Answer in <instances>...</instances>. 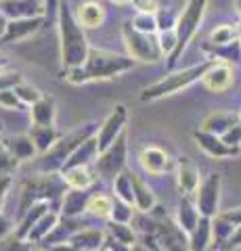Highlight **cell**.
<instances>
[{
	"instance_id": "6da1fadb",
	"label": "cell",
	"mask_w": 241,
	"mask_h": 251,
	"mask_svg": "<svg viewBox=\"0 0 241 251\" xmlns=\"http://www.w3.org/2000/svg\"><path fill=\"white\" fill-rule=\"evenodd\" d=\"M136 65V61L128 57V54H118L109 50H101V49H90L88 59L82 67L67 69V74L63 75L65 82L80 86L88 82H101V80H111L122 74L130 72Z\"/></svg>"
},
{
	"instance_id": "7a4b0ae2",
	"label": "cell",
	"mask_w": 241,
	"mask_h": 251,
	"mask_svg": "<svg viewBox=\"0 0 241 251\" xmlns=\"http://www.w3.org/2000/svg\"><path fill=\"white\" fill-rule=\"evenodd\" d=\"M57 25H59V42H61V65L65 69L82 67L88 59L90 46L86 34H84V27L78 23L67 0H61Z\"/></svg>"
},
{
	"instance_id": "3957f363",
	"label": "cell",
	"mask_w": 241,
	"mask_h": 251,
	"mask_svg": "<svg viewBox=\"0 0 241 251\" xmlns=\"http://www.w3.org/2000/svg\"><path fill=\"white\" fill-rule=\"evenodd\" d=\"M214 65L212 59H208L204 63H197V65L185 67V69H176V72H170L168 75H164L161 80H158L155 84L147 86L141 92V100L143 103H151V100H160L170 94L181 92L183 88H189L191 84H195L199 80H204V75L210 67Z\"/></svg>"
},
{
	"instance_id": "277c9868",
	"label": "cell",
	"mask_w": 241,
	"mask_h": 251,
	"mask_svg": "<svg viewBox=\"0 0 241 251\" xmlns=\"http://www.w3.org/2000/svg\"><path fill=\"white\" fill-rule=\"evenodd\" d=\"M206 6H208V0H187L183 13L178 15V21H176V50L168 57V67L174 69L176 61L181 59V54L185 52V49L189 46V42L195 38L197 29L204 21V15H206Z\"/></svg>"
},
{
	"instance_id": "5b68a950",
	"label": "cell",
	"mask_w": 241,
	"mask_h": 251,
	"mask_svg": "<svg viewBox=\"0 0 241 251\" xmlns=\"http://www.w3.org/2000/svg\"><path fill=\"white\" fill-rule=\"evenodd\" d=\"M97 132H99V126L97 124H84V126H78L76 130L67 132L65 136H61L57 140V145L44 155L42 170L46 172V174H53L55 170H61V168L65 166V161L74 155L76 149L82 147L88 138L97 136Z\"/></svg>"
},
{
	"instance_id": "8992f818",
	"label": "cell",
	"mask_w": 241,
	"mask_h": 251,
	"mask_svg": "<svg viewBox=\"0 0 241 251\" xmlns=\"http://www.w3.org/2000/svg\"><path fill=\"white\" fill-rule=\"evenodd\" d=\"M122 36L128 57H132L136 63H158L160 59H164V52H161L160 40L155 34H141L130 25V21H126L122 27Z\"/></svg>"
},
{
	"instance_id": "52a82bcc",
	"label": "cell",
	"mask_w": 241,
	"mask_h": 251,
	"mask_svg": "<svg viewBox=\"0 0 241 251\" xmlns=\"http://www.w3.org/2000/svg\"><path fill=\"white\" fill-rule=\"evenodd\" d=\"M126 159H128V136H126V132H124V134L115 140L109 149H105V151L99 155V159L95 161L99 176L105 180H115L122 172H126Z\"/></svg>"
},
{
	"instance_id": "ba28073f",
	"label": "cell",
	"mask_w": 241,
	"mask_h": 251,
	"mask_svg": "<svg viewBox=\"0 0 241 251\" xmlns=\"http://www.w3.org/2000/svg\"><path fill=\"white\" fill-rule=\"evenodd\" d=\"M149 234H153V237L158 239L161 251H191L189 234L170 218L155 220Z\"/></svg>"
},
{
	"instance_id": "9c48e42d",
	"label": "cell",
	"mask_w": 241,
	"mask_h": 251,
	"mask_svg": "<svg viewBox=\"0 0 241 251\" xmlns=\"http://www.w3.org/2000/svg\"><path fill=\"white\" fill-rule=\"evenodd\" d=\"M220 191L222 178L218 174H208L195 193V205L204 218H216L220 214Z\"/></svg>"
},
{
	"instance_id": "30bf717a",
	"label": "cell",
	"mask_w": 241,
	"mask_h": 251,
	"mask_svg": "<svg viewBox=\"0 0 241 251\" xmlns=\"http://www.w3.org/2000/svg\"><path fill=\"white\" fill-rule=\"evenodd\" d=\"M126 122H128V109H126V105L118 103L111 109V113L103 120V124L99 126L97 140H99V151L101 153H103L105 149H109L115 140L126 132Z\"/></svg>"
},
{
	"instance_id": "8fae6325",
	"label": "cell",
	"mask_w": 241,
	"mask_h": 251,
	"mask_svg": "<svg viewBox=\"0 0 241 251\" xmlns=\"http://www.w3.org/2000/svg\"><path fill=\"white\" fill-rule=\"evenodd\" d=\"M201 184V172L197 163L189 155H181L176 159V186L181 197H193Z\"/></svg>"
},
{
	"instance_id": "7c38bea8",
	"label": "cell",
	"mask_w": 241,
	"mask_h": 251,
	"mask_svg": "<svg viewBox=\"0 0 241 251\" xmlns=\"http://www.w3.org/2000/svg\"><path fill=\"white\" fill-rule=\"evenodd\" d=\"M193 140H195L197 147L208 157H212V159H231V157L239 155V149L227 147L222 143L220 136H214V134L204 132V130H195V132H193Z\"/></svg>"
},
{
	"instance_id": "4fadbf2b",
	"label": "cell",
	"mask_w": 241,
	"mask_h": 251,
	"mask_svg": "<svg viewBox=\"0 0 241 251\" xmlns=\"http://www.w3.org/2000/svg\"><path fill=\"white\" fill-rule=\"evenodd\" d=\"M0 13L9 21L44 17V6L38 0H0Z\"/></svg>"
},
{
	"instance_id": "5bb4252c",
	"label": "cell",
	"mask_w": 241,
	"mask_h": 251,
	"mask_svg": "<svg viewBox=\"0 0 241 251\" xmlns=\"http://www.w3.org/2000/svg\"><path fill=\"white\" fill-rule=\"evenodd\" d=\"M138 161H141L143 170L147 172V174L151 176H161L166 174V172L172 168V159H170V155L164 151V149L160 147H143L141 153H138Z\"/></svg>"
},
{
	"instance_id": "9a60e30c",
	"label": "cell",
	"mask_w": 241,
	"mask_h": 251,
	"mask_svg": "<svg viewBox=\"0 0 241 251\" xmlns=\"http://www.w3.org/2000/svg\"><path fill=\"white\" fill-rule=\"evenodd\" d=\"M233 82H235V72H233V65L229 63H220V61H214V65L208 69L201 84L206 86L210 92H224L229 90Z\"/></svg>"
},
{
	"instance_id": "2e32d148",
	"label": "cell",
	"mask_w": 241,
	"mask_h": 251,
	"mask_svg": "<svg viewBox=\"0 0 241 251\" xmlns=\"http://www.w3.org/2000/svg\"><path fill=\"white\" fill-rule=\"evenodd\" d=\"M46 19L44 17H32V19H15V21H6V29L2 36V42L11 44V42H21L26 38L38 34L44 27Z\"/></svg>"
},
{
	"instance_id": "e0dca14e",
	"label": "cell",
	"mask_w": 241,
	"mask_h": 251,
	"mask_svg": "<svg viewBox=\"0 0 241 251\" xmlns=\"http://www.w3.org/2000/svg\"><path fill=\"white\" fill-rule=\"evenodd\" d=\"M92 195L88 191H67L63 193L61 199V218L67 220H76L78 216H82L88 209V201Z\"/></svg>"
},
{
	"instance_id": "ac0fdd59",
	"label": "cell",
	"mask_w": 241,
	"mask_h": 251,
	"mask_svg": "<svg viewBox=\"0 0 241 251\" xmlns=\"http://www.w3.org/2000/svg\"><path fill=\"white\" fill-rule=\"evenodd\" d=\"M239 122H241L239 113H233V111H216V113H210L206 120L201 122L199 130L210 132V134H214V136H222V134H227L233 126H237Z\"/></svg>"
},
{
	"instance_id": "d6986e66",
	"label": "cell",
	"mask_w": 241,
	"mask_h": 251,
	"mask_svg": "<svg viewBox=\"0 0 241 251\" xmlns=\"http://www.w3.org/2000/svg\"><path fill=\"white\" fill-rule=\"evenodd\" d=\"M99 155H101V151H99V140H97V136H92L82 147L76 149L74 155L69 157V159L65 161V166L61 168V172L72 170V168H88V163L99 159Z\"/></svg>"
},
{
	"instance_id": "ffe728a7",
	"label": "cell",
	"mask_w": 241,
	"mask_h": 251,
	"mask_svg": "<svg viewBox=\"0 0 241 251\" xmlns=\"http://www.w3.org/2000/svg\"><path fill=\"white\" fill-rule=\"evenodd\" d=\"M59 222H61V211L49 209V211H46V214L36 222L34 228L29 230V234L26 237V243H42V241H46L53 232H55V228L59 226Z\"/></svg>"
},
{
	"instance_id": "44dd1931",
	"label": "cell",
	"mask_w": 241,
	"mask_h": 251,
	"mask_svg": "<svg viewBox=\"0 0 241 251\" xmlns=\"http://www.w3.org/2000/svg\"><path fill=\"white\" fill-rule=\"evenodd\" d=\"M199 220H201V214H199V209L195 205V199L183 197L181 203H178V209H176V224L181 226L187 234H191L193 230H195Z\"/></svg>"
},
{
	"instance_id": "7402d4cb",
	"label": "cell",
	"mask_w": 241,
	"mask_h": 251,
	"mask_svg": "<svg viewBox=\"0 0 241 251\" xmlns=\"http://www.w3.org/2000/svg\"><path fill=\"white\" fill-rule=\"evenodd\" d=\"M29 117H32V126H55L57 117V105L53 97H44L29 107Z\"/></svg>"
},
{
	"instance_id": "603a6c76",
	"label": "cell",
	"mask_w": 241,
	"mask_h": 251,
	"mask_svg": "<svg viewBox=\"0 0 241 251\" xmlns=\"http://www.w3.org/2000/svg\"><path fill=\"white\" fill-rule=\"evenodd\" d=\"M4 145L6 149L13 153V157L17 159L19 163L21 161H29L34 159V157L38 155V149L34 145V140L29 134H17V136H9L4 138Z\"/></svg>"
},
{
	"instance_id": "cb8c5ba5",
	"label": "cell",
	"mask_w": 241,
	"mask_h": 251,
	"mask_svg": "<svg viewBox=\"0 0 241 251\" xmlns=\"http://www.w3.org/2000/svg\"><path fill=\"white\" fill-rule=\"evenodd\" d=\"M105 239H107V232L103 230H97V228H80L69 243L80 249V251H99L101 247H105Z\"/></svg>"
},
{
	"instance_id": "d4e9b609",
	"label": "cell",
	"mask_w": 241,
	"mask_h": 251,
	"mask_svg": "<svg viewBox=\"0 0 241 251\" xmlns=\"http://www.w3.org/2000/svg\"><path fill=\"white\" fill-rule=\"evenodd\" d=\"M29 136H32L34 145L38 149V155H46L53 147L57 145V140L61 138L59 130L55 128V126H32Z\"/></svg>"
},
{
	"instance_id": "484cf974",
	"label": "cell",
	"mask_w": 241,
	"mask_h": 251,
	"mask_svg": "<svg viewBox=\"0 0 241 251\" xmlns=\"http://www.w3.org/2000/svg\"><path fill=\"white\" fill-rule=\"evenodd\" d=\"M132 182H134V207L138 211H143V214H149L155 207V203H158L153 188L136 174H132Z\"/></svg>"
},
{
	"instance_id": "4316f807",
	"label": "cell",
	"mask_w": 241,
	"mask_h": 251,
	"mask_svg": "<svg viewBox=\"0 0 241 251\" xmlns=\"http://www.w3.org/2000/svg\"><path fill=\"white\" fill-rule=\"evenodd\" d=\"M214 243V237H212V218H204L197 222L195 230L189 234V245H191V251H208V247Z\"/></svg>"
},
{
	"instance_id": "83f0119b",
	"label": "cell",
	"mask_w": 241,
	"mask_h": 251,
	"mask_svg": "<svg viewBox=\"0 0 241 251\" xmlns=\"http://www.w3.org/2000/svg\"><path fill=\"white\" fill-rule=\"evenodd\" d=\"M49 209H51L49 201H40V203H36V205L29 207L26 214L21 216V222H19V226H17V232H15V234H17V239H19V241H26V237L29 234V230L34 228L36 222H38V220H40Z\"/></svg>"
},
{
	"instance_id": "f1b7e54d",
	"label": "cell",
	"mask_w": 241,
	"mask_h": 251,
	"mask_svg": "<svg viewBox=\"0 0 241 251\" xmlns=\"http://www.w3.org/2000/svg\"><path fill=\"white\" fill-rule=\"evenodd\" d=\"M78 23L82 27H99L105 19V9L99 2H82L78 6V15H76Z\"/></svg>"
},
{
	"instance_id": "f546056e",
	"label": "cell",
	"mask_w": 241,
	"mask_h": 251,
	"mask_svg": "<svg viewBox=\"0 0 241 251\" xmlns=\"http://www.w3.org/2000/svg\"><path fill=\"white\" fill-rule=\"evenodd\" d=\"M65 180V186L69 191H88L95 182V176L90 174L88 168H72V170H65L61 172Z\"/></svg>"
},
{
	"instance_id": "4dcf8cb0",
	"label": "cell",
	"mask_w": 241,
	"mask_h": 251,
	"mask_svg": "<svg viewBox=\"0 0 241 251\" xmlns=\"http://www.w3.org/2000/svg\"><path fill=\"white\" fill-rule=\"evenodd\" d=\"M204 50L210 54L208 59L220 61V63H229V65L241 59V44L239 42H233V44H227V46H214V44L206 42Z\"/></svg>"
},
{
	"instance_id": "1f68e13d",
	"label": "cell",
	"mask_w": 241,
	"mask_h": 251,
	"mask_svg": "<svg viewBox=\"0 0 241 251\" xmlns=\"http://www.w3.org/2000/svg\"><path fill=\"white\" fill-rule=\"evenodd\" d=\"M132 174L134 172L126 170L113 180V197L134 207V182H132Z\"/></svg>"
},
{
	"instance_id": "d6a6232c",
	"label": "cell",
	"mask_w": 241,
	"mask_h": 251,
	"mask_svg": "<svg viewBox=\"0 0 241 251\" xmlns=\"http://www.w3.org/2000/svg\"><path fill=\"white\" fill-rule=\"evenodd\" d=\"M113 203L115 199L111 195H105V193H99V195H92L90 201H88V214L95 216L99 220H111V211H113Z\"/></svg>"
},
{
	"instance_id": "836d02e7",
	"label": "cell",
	"mask_w": 241,
	"mask_h": 251,
	"mask_svg": "<svg viewBox=\"0 0 241 251\" xmlns=\"http://www.w3.org/2000/svg\"><path fill=\"white\" fill-rule=\"evenodd\" d=\"M241 31L239 25H231V23H222V25H216L212 31H210V44L214 46H227L233 42H239Z\"/></svg>"
},
{
	"instance_id": "e575fe53",
	"label": "cell",
	"mask_w": 241,
	"mask_h": 251,
	"mask_svg": "<svg viewBox=\"0 0 241 251\" xmlns=\"http://www.w3.org/2000/svg\"><path fill=\"white\" fill-rule=\"evenodd\" d=\"M107 237H111L120 243H126V245H136V234L132 230L130 224H118V222H109L107 224Z\"/></svg>"
},
{
	"instance_id": "d590c367",
	"label": "cell",
	"mask_w": 241,
	"mask_h": 251,
	"mask_svg": "<svg viewBox=\"0 0 241 251\" xmlns=\"http://www.w3.org/2000/svg\"><path fill=\"white\" fill-rule=\"evenodd\" d=\"M233 232H235V226L227 222L222 216L212 218V237L216 245H227L229 239L233 237Z\"/></svg>"
},
{
	"instance_id": "8d00e7d4",
	"label": "cell",
	"mask_w": 241,
	"mask_h": 251,
	"mask_svg": "<svg viewBox=\"0 0 241 251\" xmlns=\"http://www.w3.org/2000/svg\"><path fill=\"white\" fill-rule=\"evenodd\" d=\"M13 92L17 94L19 100H21V103L26 105V107H32L34 103H38V100H40V99L44 97V94H42L40 90H38L36 86L29 84V82H21L19 86H15V90H13Z\"/></svg>"
},
{
	"instance_id": "74e56055",
	"label": "cell",
	"mask_w": 241,
	"mask_h": 251,
	"mask_svg": "<svg viewBox=\"0 0 241 251\" xmlns=\"http://www.w3.org/2000/svg\"><path fill=\"white\" fill-rule=\"evenodd\" d=\"M130 25L134 27L136 31H141V34H158L160 27H158V19H155V15H143V13H136L134 19L130 21Z\"/></svg>"
},
{
	"instance_id": "f35d334b",
	"label": "cell",
	"mask_w": 241,
	"mask_h": 251,
	"mask_svg": "<svg viewBox=\"0 0 241 251\" xmlns=\"http://www.w3.org/2000/svg\"><path fill=\"white\" fill-rule=\"evenodd\" d=\"M19 161L13 157V153L6 149L4 140H0V176H11L17 170Z\"/></svg>"
},
{
	"instance_id": "ab89813d",
	"label": "cell",
	"mask_w": 241,
	"mask_h": 251,
	"mask_svg": "<svg viewBox=\"0 0 241 251\" xmlns=\"http://www.w3.org/2000/svg\"><path fill=\"white\" fill-rule=\"evenodd\" d=\"M115 199V197H113ZM132 220V205L124 201H118L115 199L113 203V211H111V222H118V224H130Z\"/></svg>"
},
{
	"instance_id": "60d3db41",
	"label": "cell",
	"mask_w": 241,
	"mask_h": 251,
	"mask_svg": "<svg viewBox=\"0 0 241 251\" xmlns=\"http://www.w3.org/2000/svg\"><path fill=\"white\" fill-rule=\"evenodd\" d=\"M0 107L9 109V111H23L26 109V105L19 100V97L15 94L13 90H4L0 92Z\"/></svg>"
},
{
	"instance_id": "b9f144b4",
	"label": "cell",
	"mask_w": 241,
	"mask_h": 251,
	"mask_svg": "<svg viewBox=\"0 0 241 251\" xmlns=\"http://www.w3.org/2000/svg\"><path fill=\"white\" fill-rule=\"evenodd\" d=\"M158 40H160V46H161V52H164V57H170V54L176 50V31L174 29L160 31Z\"/></svg>"
},
{
	"instance_id": "7bdbcfd3",
	"label": "cell",
	"mask_w": 241,
	"mask_h": 251,
	"mask_svg": "<svg viewBox=\"0 0 241 251\" xmlns=\"http://www.w3.org/2000/svg\"><path fill=\"white\" fill-rule=\"evenodd\" d=\"M155 19H158V27L160 31H170V29H176V21L178 17L172 13V11H164V9H160L158 15H155Z\"/></svg>"
},
{
	"instance_id": "ee69618b",
	"label": "cell",
	"mask_w": 241,
	"mask_h": 251,
	"mask_svg": "<svg viewBox=\"0 0 241 251\" xmlns=\"http://www.w3.org/2000/svg\"><path fill=\"white\" fill-rule=\"evenodd\" d=\"M23 80V75L19 72H0V92L4 90H15V86H19Z\"/></svg>"
},
{
	"instance_id": "f6af8a7d",
	"label": "cell",
	"mask_w": 241,
	"mask_h": 251,
	"mask_svg": "<svg viewBox=\"0 0 241 251\" xmlns=\"http://www.w3.org/2000/svg\"><path fill=\"white\" fill-rule=\"evenodd\" d=\"M222 143L227 147H233V149H241V122L237 126H233V128L227 132V134H222Z\"/></svg>"
},
{
	"instance_id": "bcb514c9",
	"label": "cell",
	"mask_w": 241,
	"mask_h": 251,
	"mask_svg": "<svg viewBox=\"0 0 241 251\" xmlns=\"http://www.w3.org/2000/svg\"><path fill=\"white\" fill-rule=\"evenodd\" d=\"M132 6L136 9V13H143V15H158L160 11L158 0H132Z\"/></svg>"
},
{
	"instance_id": "7dc6e473",
	"label": "cell",
	"mask_w": 241,
	"mask_h": 251,
	"mask_svg": "<svg viewBox=\"0 0 241 251\" xmlns=\"http://www.w3.org/2000/svg\"><path fill=\"white\" fill-rule=\"evenodd\" d=\"M59 6H61V0H44V19H46V23L57 21Z\"/></svg>"
},
{
	"instance_id": "c3c4849f",
	"label": "cell",
	"mask_w": 241,
	"mask_h": 251,
	"mask_svg": "<svg viewBox=\"0 0 241 251\" xmlns=\"http://www.w3.org/2000/svg\"><path fill=\"white\" fill-rule=\"evenodd\" d=\"M218 216H222L227 222H231L233 226H241V205L239 207H231V209H224V211H220Z\"/></svg>"
},
{
	"instance_id": "681fc988",
	"label": "cell",
	"mask_w": 241,
	"mask_h": 251,
	"mask_svg": "<svg viewBox=\"0 0 241 251\" xmlns=\"http://www.w3.org/2000/svg\"><path fill=\"white\" fill-rule=\"evenodd\" d=\"M13 232V220L0 211V241H4Z\"/></svg>"
},
{
	"instance_id": "f907efd6",
	"label": "cell",
	"mask_w": 241,
	"mask_h": 251,
	"mask_svg": "<svg viewBox=\"0 0 241 251\" xmlns=\"http://www.w3.org/2000/svg\"><path fill=\"white\" fill-rule=\"evenodd\" d=\"M13 184L11 176H0V211H2V205L6 201V195H9V188Z\"/></svg>"
},
{
	"instance_id": "816d5d0a",
	"label": "cell",
	"mask_w": 241,
	"mask_h": 251,
	"mask_svg": "<svg viewBox=\"0 0 241 251\" xmlns=\"http://www.w3.org/2000/svg\"><path fill=\"white\" fill-rule=\"evenodd\" d=\"M105 247L109 249V251H132V245L120 243V241H115V239H111V237H107V239H105Z\"/></svg>"
},
{
	"instance_id": "f5cc1de1",
	"label": "cell",
	"mask_w": 241,
	"mask_h": 251,
	"mask_svg": "<svg viewBox=\"0 0 241 251\" xmlns=\"http://www.w3.org/2000/svg\"><path fill=\"white\" fill-rule=\"evenodd\" d=\"M239 247H241V226H237L235 232H233V237L227 243V249H239Z\"/></svg>"
},
{
	"instance_id": "db71d44e",
	"label": "cell",
	"mask_w": 241,
	"mask_h": 251,
	"mask_svg": "<svg viewBox=\"0 0 241 251\" xmlns=\"http://www.w3.org/2000/svg\"><path fill=\"white\" fill-rule=\"evenodd\" d=\"M49 251H80L74 243H57V245H49Z\"/></svg>"
},
{
	"instance_id": "11a10c76",
	"label": "cell",
	"mask_w": 241,
	"mask_h": 251,
	"mask_svg": "<svg viewBox=\"0 0 241 251\" xmlns=\"http://www.w3.org/2000/svg\"><path fill=\"white\" fill-rule=\"evenodd\" d=\"M2 17H4V15L0 13V40H2V36H4V29H6V21H4Z\"/></svg>"
},
{
	"instance_id": "9f6ffc18",
	"label": "cell",
	"mask_w": 241,
	"mask_h": 251,
	"mask_svg": "<svg viewBox=\"0 0 241 251\" xmlns=\"http://www.w3.org/2000/svg\"><path fill=\"white\" fill-rule=\"evenodd\" d=\"M132 251H151V249H147V247L143 245V243H136V245L132 247Z\"/></svg>"
},
{
	"instance_id": "6f0895ef",
	"label": "cell",
	"mask_w": 241,
	"mask_h": 251,
	"mask_svg": "<svg viewBox=\"0 0 241 251\" xmlns=\"http://www.w3.org/2000/svg\"><path fill=\"white\" fill-rule=\"evenodd\" d=\"M6 67V59H4V54L0 52V72H2V69Z\"/></svg>"
},
{
	"instance_id": "680465c9",
	"label": "cell",
	"mask_w": 241,
	"mask_h": 251,
	"mask_svg": "<svg viewBox=\"0 0 241 251\" xmlns=\"http://www.w3.org/2000/svg\"><path fill=\"white\" fill-rule=\"evenodd\" d=\"M113 4H132V0H111Z\"/></svg>"
},
{
	"instance_id": "91938a15",
	"label": "cell",
	"mask_w": 241,
	"mask_h": 251,
	"mask_svg": "<svg viewBox=\"0 0 241 251\" xmlns=\"http://www.w3.org/2000/svg\"><path fill=\"white\" fill-rule=\"evenodd\" d=\"M235 9H237V13L241 15V0H235Z\"/></svg>"
},
{
	"instance_id": "94428289",
	"label": "cell",
	"mask_w": 241,
	"mask_h": 251,
	"mask_svg": "<svg viewBox=\"0 0 241 251\" xmlns=\"http://www.w3.org/2000/svg\"><path fill=\"white\" fill-rule=\"evenodd\" d=\"M99 251H109V249H107V247H101V249H99Z\"/></svg>"
},
{
	"instance_id": "6125c7cd",
	"label": "cell",
	"mask_w": 241,
	"mask_h": 251,
	"mask_svg": "<svg viewBox=\"0 0 241 251\" xmlns=\"http://www.w3.org/2000/svg\"><path fill=\"white\" fill-rule=\"evenodd\" d=\"M227 251H241V247L239 249H227Z\"/></svg>"
},
{
	"instance_id": "be15d7a7",
	"label": "cell",
	"mask_w": 241,
	"mask_h": 251,
	"mask_svg": "<svg viewBox=\"0 0 241 251\" xmlns=\"http://www.w3.org/2000/svg\"><path fill=\"white\" fill-rule=\"evenodd\" d=\"M0 134H2V124H0Z\"/></svg>"
},
{
	"instance_id": "e7e4bbea",
	"label": "cell",
	"mask_w": 241,
	"mask_h": 251,
	"mask_svg": "<svg viewBox=\"0 0 241 251\" xmlns=\"http://www.w3.org/2000/svg\"><path fill=\"white\" fill-rule=\"evenodd\" d=\"M239 31H241V23H239Z\"/></svg>"
},
{
	"instance_id": "03108f58",
	"label": "cell",
	"mask_w": 241,
	"mask_h": 251,
	"mask_svg": "<svg viewBox=\"0 0 241 251\" xmlns=\"http://www.w3.org/2000/svg\"><path fill=\"white\" fill-rule=\"evenodd\" d=\"M239 44H241V38H239Z\"/></svg>"
},
{
	"instance_id": "003e7915",
	"label": "cell",
	"mask_w": 241,
	"mask_h": 251,
	"mask_svg": "<svg viewBox=\"0 0 241 251\" xmlns=\"http://www.w3.org/2000/svg\"><path fill=\"white\" fill-rule=\"evenodd\" d=\"M239 117H241V111H239Z\"/></svg>"
}]
</instances>
